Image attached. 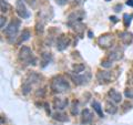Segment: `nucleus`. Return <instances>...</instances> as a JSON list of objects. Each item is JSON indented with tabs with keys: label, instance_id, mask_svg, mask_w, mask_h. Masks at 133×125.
Segmentation results:
<instances>
[{
	"label": "nucleus",
	"instance_id": "f257e3e1",
	"mask_svg": "<svg viewBox=\"0 0 133 125\" xmlns=\"http://www.w3.org/2000/svg\"><path fill=\"white\" fill-rule=\"evenodd\" d=\"M53 84H57V86H53V89H55V91H57V92H63L66 89H69V85L65 81L56 80L53 82Z\"/></svg>",
	"mask_w": 133,
	"mask_h": 125
},
{
	"label": "nucleus",
	"instance_id": "f03ea898",
	"mask_svg": "<svg viewBox=\"0 0 133 125\" xmlns=\"http://www.w3.org/2000/svg\"><path fill=\"white\" fill-rule=\"evenodd\" d=\"M18 26H19V21H15V22H12L9 26V28L6 30V33L10 37V38L11 37H14V36H16L17 30H18Z\"/></svg>",
	"mask_w": 133,
	"mask_h": 125
},
{
	"label": "nucleus",
	"instance_id": "7ed1b4c3",
	"mask_svg": "<svg viewBox=\"0 0 133 125\" xmlns=\"http://www.w3.org/2000/svg\"><path fill=\"white\" fill-rule=\"evenodd\" d=\"M82 123H84V124H88L91 122V120H92V116H91V113H90V111L89 110H84L83 111V113H82Z\"/></svg>",
	"mask_w": 133,
	"mask_h": 125
},
{
	"label": "nucleus",
	"instance_id": "20e7f679",
	"mask_svg": "<svg viewBox=\"0 0 133 125\" xmlns=\"http://www.w3.org/2000/svg\"><path fill=\"white\" fill-rule=\"evenodd\" d=\"M110 96H111V99H113V101H115V102L121 101V95H120L118 92H115L114 90H112L110 92Z\"/></svg>",
	"mask_w": 133,
	"mask_h": 125
},
{
	"label": "nucleus",
	"instance_id": "39448f33",
	"mask_svg": "<svg viewBox=\"0 0 133 125\" xmlns=\"http://www.w3.org/2000/svg\"><path fill=\"white\" fill-rule=\"evenodd\" d=\"M18 12H19V15L20 16H21V17H23V18H27V17L29 16V13H28V12L26 11V8H24L23 7V5L21 6V5H20V3H19V7H18Z\"/></svg>",
	"mask_w": 133,
	"mask_h": 125
},
{
	"label": "nucleus",
	"instance_id": "423d86ee",
	"mask_svg": "<svg viewBox=\"0 0 133 125\" xmlns=\"http://www.w3.org/2000/svg\"><path fill=\"white\" fill-rule=\"evenodd\" d=\"M92 105H93V107H94V110L98 112V114H99V115H100V116H101V117H102V116H103V113H102L101 109H100V104H99L98 102H94V103L92 104Z\"/></svg>",
	"mask_w": 133,
	"mask_h": 125
},
{
	"label": "nucleus",
	"instance_id": "0eeeda50",
	"mask_svg": "<svg viewBox=\"0 0 133 125\" xmlns=\"http://www.w3.org/2000/svg\"><path fill=\"white\" fill-rule=\"evenodd\" d=\"M127 96H130V98H133V91H127Z\"/></svg>",
	"mask_w": 133,
	"mask_h": 125
},
{
	"label": "nucleus",
	"instance_id": "6e6552de",
	"mask_svg": "<svg viewBox=\"0 0 133 125\" xmlns=\"http://www.w3.org/2000/svg\"><path fill=\"white\" fill-rule=\"evenodd\" d=\"M128 5H130V6L133 7V0H129V1H128Z\"/></svg>",
	"mask_w": 133,
	"mask_h": 125
}]
</instances>
